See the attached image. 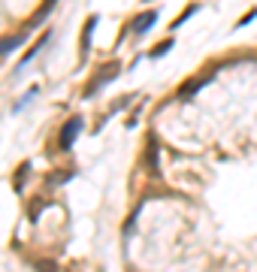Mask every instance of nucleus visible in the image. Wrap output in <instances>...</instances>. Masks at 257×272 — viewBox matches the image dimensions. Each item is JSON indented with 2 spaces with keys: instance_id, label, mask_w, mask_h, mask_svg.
<instances>
[{
  "instance_id": "obj_1",
  "label": "nucleus",
  "mask_w": 257,
  "mask_h": 272,
  "mask_svg": "<svg viewBox=\"0 0 257 272\" xmlns=\"http://www.w3.org/2000/svg\"><path fill=\"white\" fill-rule=\"evenodd\" d=\"M112 76H118V64H106V67H100V73H97V79L94 82H88V88H85V97H91V94H97Z\"/></svg>"
},
{
  "instance_id": "obj_4",
  "label": "nucleus",
  "mask_w": 257,
  "mask_h": 272,
  "mask_svg": "<svg viewBox=\"0 0 257 272\" xmlns=\"http://www.w3.org/2000/svg\"><path fill=\"white\" fill-rule=\"evenodd\" d=\"M24 42V33H18V36H6V39H0V58L3 55H9L15 45H21Z\"/></svg>"
},
{
  "instance_id": "obj_8",
  "label": "nucleus",
  "mask_w": 257,
  "mask_h": 272,
  "mask_svg": "<svg viewBox=\"0 0 257 272\" xmlns=\"http://www.w3.org/2000/svg\"><path fill=\"white\" fill-rule=\"evenodd\" d=\"M170 48H173V39H167V42H161V48H155V51H151V58H161V55H167Z\"/></svg>"
},
{
  "instance_id": "obj_5",
  "label": "nucleus",
  "mask_w": 257,
  "mask_h": 272,
  "mask_svg": "<svg viewBox=\"0 0 257 272\" xmlns=\"http://www.w3.org/2000/svg\"><path fill=\"white\" fill-rule=\"evenodd\" d=\"M94 27H97V15H91V18H88V24H85V30H82V51H88V42H91Z\"/></svg>"
},
{
  "instance_id": "obj_2",
  "label": "nucleus",
  "mask_w": 257,
  "mask_h": 272,
  "mask_svg": "<svg viewBox=\"0 0 257 272\" xmlns=\"http://www.w3.org/2000/svg\"><path fill=\"white\" fill-rule=\"evenodd\" d=\"M82 127H85V121H82V118H70V121L61 127V145H64V148H70V145L76 142V136H79V130H82Z\"/></svg>"
},
{
  "instance_id": "obj_6",
  "label": "nucleus",
  "mask_w": 257,
  "mask_h": 272,
  "mask_svg": "<svg viewBox=\"0 0 257 272\" xmlns=\"http://www.w3.org/2000/svg\"><path fill=\"white\" fill-rule=\"evenodd\" d=\"M209 79H212V73H206V76H200V79H194L191 85H185V88H182V97H191V94H194L197 88H203V85H206Z\"/></svg>"
},
{
  "instance_id": "obj_3",
  "label": "nucleus",
  "mask_w": 257,
  "mask_h": 272,
  "mask_svg": "<svg viewBox=\"0 0 257 272\" xmlns=\"http://www.w3.org/2000/svg\"><path fill=\"white\" fill-rule=\"evenodd\" d=\"M155 21H158V12H155V9H148L145 15H139V18H136V24H133V33H139V36H142V33H148Z\"/></svg>"
},
{
  "instance_id": "obj_7",
  "label": "nucleus",
  "mask_w": 257,
  "mask_h": 272,
  "mask_svg": "<svg viewBox=\"0 0 257 272\" xmlns=\"http://www.w3.org/2000/svg\"><path fill=\"white\" fill-rule=\"evenodd\" d=\"M194 12H197V6H188V12H182V15H179V21H173V27H179V24H185V21H188V18L194 15Z\"/></svg>"
}]
</instances>
